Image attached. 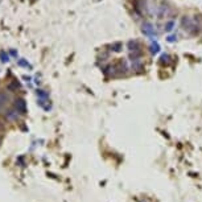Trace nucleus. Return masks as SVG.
I'll list each match as a JSON object with an SVG mask.
<instances>
[{
  "mask_svg": "<svg viewBox=\"0 0 202 202\" xmlns=\"http://www.w3.org/2000/svg\"><path fill=\"white\" fill-rule=\"evenodd\" d=\"M15 107H16V110L21 114H25V100L24 99H16L15 100Z\"/></svg>",
  "mask_w": 202,
  "mask_h": 202,
  "instance_id": "1",
  "label": "nucleus"
},
{
  "mask_svg": "<svg viewBox=\"0 0 202 202\" xmlns=\"http://www.w3.org/2000/svg\"><path fill=\"white\" fill-rule=\"evenodd\" d=\"M5 100H7V97L3 95V94H1V95H0V105H1V103H4Z\"/></svg>",
  "mask_w": 202,
  "mask_h": 202,
  "instance_id": "3",
  "label": "nucleus"
},
{
  "mask_svg": "<svg viewBox=\"0 0 202 202\" xmlns=\"http://www.w3.org/2000/svg\"><path fill=\"white\" fill-rule=\"evenodd\" d=\"M0 58H1L3 62H7L8 61V56L5 54V52H1V53H0Z\"/></svg>",
  "mask_w": 202,
  "mask_h": 202,
  "instance_id": "2",
  "label": "nucleus"
},
{
  "mask_svg": "<svg viewBox=\"0 0 202 202\" xmlns=\"http://www.w3.org/2000/svg\"><path fill=\"white\" fill-rule=\"evenodd\" d=\"M19 65H21V66H29L28 62H25V61H19Z\"/></svg>",
  "mask_w": 202,
  "mask_h": 202,
  "instance_id": "4",
  "label": "nucleus"
}]
</instances>
